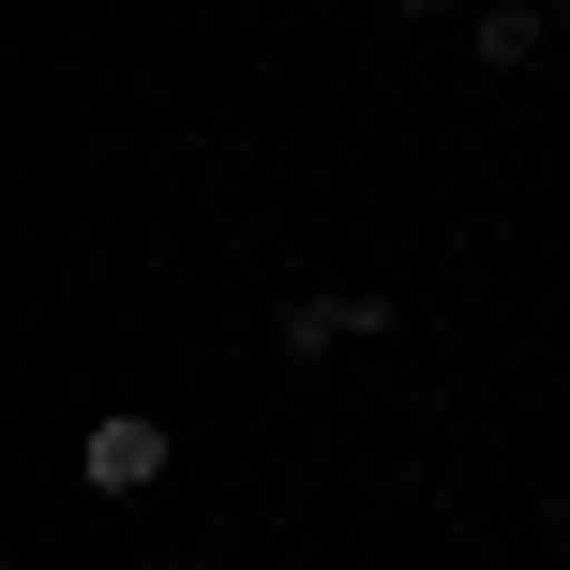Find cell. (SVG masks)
<instances>
[{
  "label": "cell",
  "instance_id": "1",
  "mask_svg": "<svg viewBox=\"0 0 570 570\" xmlns=\"http://www.w3.org/2000/svg\"><path fill=\"white\" fill-rule=\"evenodd\" d=\"M166 465H180V435L150 421V405H106V421H90V451H76V481L120 511V495H166Z\"/></svg>",
  "mask_w": 570,
  "mask_h": 570
},
{
  "label": "cell",
  "instance_id": "2",
  "mask_svg": "<svg viewBox=\"0 0 570 570\" xmlns=\"http://www.w3.org/2000/svg\"><path fill=\"white\" fill-rule=\"evenodd\" d=\"M375 331H391L375 285H301V301H271V345H285V361H345V345H375Z\"/></svg>",
  "mask_w": 570,
  "mask_h": 570
},
{
  "label": "cell",
  "instance_id": "3",
  "mask_svg": "<svg viewBox=\"0 0 570 570\" xmlns=\"http://www.w3.org/2000/svg\"><path fill=\"white\" fill-rule=\"evenodd\" d=\"M465 46H481V76H525V60L556 46V16H541V0H481V16H465Z\"/></svg>",
  "mask_w": 570,
  "mask_h": 570
},
{
  "label": "cell",
  "instance_id": "4",
  "mask_svg": "<svg viewBox=\"0 0 570 570\" xmlns=\"http://www.w3.org/2000/svg\"><path fill=\"white\" fill-rule=\"evenodd\" d=\"M391 16H465V0H391Z\"/></svg>",
  "mask_w": 570,
  "mask_h": 570
},
{
  "label": "cell",
  "instance_id": "5",
  "mask_svg": "<svg viewBox=\"0 0 570 570\" xmlns=\"http://www.w3.org/2000/svg\"><path fill=\"white\" fill-rule=\"evenodd\" d=\"M150 570H210V556H150Z\"/></svg>",
  "mask_w": 570,
  "mask_h": 570
}]
</instances>
